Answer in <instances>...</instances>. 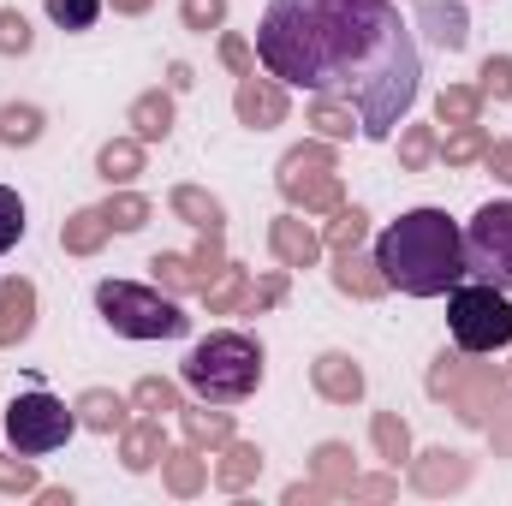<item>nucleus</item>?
<instances>
[{
  "instance_id": "9",
  "label": "nucleus",
  "mask_w": 512,
  "mask_h": 506,
  "mask_svg": "<svg viewBox=\"0 0 512 506\" xmlns=\"http://www.w3.org/2000/svg\"><path fill=\"white\" fill-rule=\"evenodd\" d=\"M429 393L435 399H453V411L465 417V423H489V411H495V399H501V376L495 370H483V364H465L459 352L447 358H435V370H429Z\"/></svg>"
},
{
  "instance_id": "22",
  "label": "nucleus",
  "mask_w": 512,
  "mask_h": 506,
  "mask_svg": "<svg viewBox=\"0 0 512 506\" xmlns=\"http://www.w3.org/2000/svg\"><path fill=\"white\" fill-rule=\"evenodd\" d=\"M423 459H429V465L411 471V483H417L423 495H441V489H465V483H471V465H465L459 453L441 447V453H423Z\"/></svg>"
},
{
  "instance_id": "30",
  "label": "nucleus",
  "mask_w": 512,
  "mask_h": 506,
  "mask_svg": "<svg viewBox=\"0 0 512 506\" xmlns=\"http://www.w3.org/2000/svg\"><path fill=\"white\" fill-rule=\"evenodd\" d=\"M185 262H191V286L209 292V286L227 274V239H221V233H203V245L185 256Z\"/></svg>"
},
{
  "instance_id": "29",
  "label": "nucleus",
  "mask_w": 512,
  "mask_h": 506,
  "mask_svg": "<svg viewBox=\"0 0 512 506\" xmlns=\"http://www.w3.org/2000/svg\"><path fill=\"white\" fill-rule=\"evenodd\" d=\"M477 114H483V90H471V84H447L435 96V120L441 126H471Z\"/></svg>"
},
{
  "instance_id": "16",
  "label": "nucleus",
  "mask_w": 512,
  "mask_h": 506,
  "mask_svg": "<svg viewBox=\"0 0 512 506\" xmlns=\"http://www.w3.org/2000/svg\"><path fill=\"white\" fill-rule=\"evenodd\" d=\"M417 24H423L429 42L447 48V54H459V48L471 42V24H465V6H459V0H429V6L417 12Z\"/></svg>"
},
{
  "instance_id": "13",
  "label": "nucleus",
  "mask_w": 512,
  "mask_h": 506,
  "mask_svg": "<svg viewBox=\"0 0 512 506\" xmlns=\"http://www.w3.org/2000/svg\"><path fill=\"white\" fill-rule=\"evenodd\" d=\"M310 381H316V393H322L328 405H358V399H364V370H358L346 352H322V358L310 364Z\"/></svg>"
},
{
  "instance_id": "4",
  "label": "nucleus",
  "mask_w": 512,
  "mask_h": 506,
  "mask_svg": "<svg viewBox=\"0 0 512 506\" xmlns=\"http://www.w3.org/2000/svg\"><path fill=\"white\" fill-rule=\"evenodd\" d=\"M96 310L114 334L126 340H179L191 328V316L173 304V292L161 286H137V280H102L96 286Z\"/></svg>"
},
{
  "instance_id": "46",
  "label": "nucleus",
  "mask_w": 512,
  "mask_h": 506,
  "mask_svg": "<svg viewBox=\"0 0 512 506\" xmlns=\"http://www.w3.org/2000/svg\"><path fill=\"white\" fill-rule=\"evenodd\" d=\"M393 489H399L393 477H352V489H346V495H352V501H387Z\"/></svg>"
},
{
  "instance_id": "10",
  "label": "nucleus",
  "mask_w": 512,
  "mask_h": 506,
  "mask_svg": "<svg viewBox=\"0 0 512 506\" xmlns=\"http://www.w3.org/2000/svg\"><path fill=\"white\" fill-rule=\"evenodd\" d=\"M233 108H239V120L251 131H268L286 120V90H280V78H239V96H233Z\"/></svg>"
},
{
  "instance_id": "7",
  "label": "nucleus",
  "mask_w": 512,
  "mask_h": 506,
  "mask_svg": "<svg viewBox=\"0 0 512 506\" xmlns=\"http://www.w3.org/2000/svg\"><path fill=\"white\" fill-rule=\"evenodd\" d=\"M72 429H78V411H72L66 399L42 393V387L18 393V399L6 405V441H12V453H24V459H42V453L66 447Z\"/></svg>"
},
{
  "instance_id": "2",
  "label": "nucleus",
  "mask_w": 512,
  "mask_h": 506,
  "mask_svg": "<svg viewBox=\"0 0 512 506\" xmlns=\"http://www.w3.org/2000/svg\"><path fill=\"white\" fill-rule=\"evenodd\" d=\"M387 286L405 298H447L471 268H465V233L447 221V209H411L376 239Z\"/></svg>"
},
{
  "instance_id": "31",
  "label": "nucleus",
  "mask_w": 512,
  "mask_h": 506,
  "mask_svg": "<svg viewBox=\"0 0 512 506\" xmlns=\"http://www.w3.org/2000/svg\"><path fill=\"white\" fill-rule=\"evenodd\" d=\"M36 137H42V108H30V102H6L0 108V143L30 149Z\"/></svg>"
},
{
  "instance_id": "39",
  "label": "nucleus",
  "mask_w": 512,
  "mask_h": 506,
  "mask_svg": "<svg viewBox=\"0 0 512 506\" xmlns=\"http://www.w3.org/2000/svg\"><path fill=\"white\" fill-rule=\"evenodd\" d=\"M286 274H292V268H268L262 280H251V292H245V310H251V316L274 310V304L286 298Z\"/></svg>"
},
{
  "instance_id": "12",
  "label": "nucleus",
  "mask_w": 512,
  "mask_h": 506,
  "mask_svg": "<svg viewBox=\"0 0 512 506\" xmlns=\"http://www.w3.org/2000/svg\"><path fill=\"white\" fill-rule=\"evenodd\" d=\"M268 251H274L280 268H310L322 256V233L304 227L298 215H280V221H268Z\"/></svg>"
},
{
  "instance_id": "17",
  "label": "nucleus",
  "mask_w": 512,
  "mask_h": 506,
  "mask_svg": "<svg viewBox=\"0 0 512 506\" xmlns=\"http://www.w3.org/2000/svg\"><path fill=\"white\" fill-rule=\"evenodd\" d=\"M167 209H173L185 227H197V233H227V209H221V203H215L203 185H173Z\"/></svg>"
},
{
  "instance_id": "34",
  "label": "nucleus",
  "mask_w": 512,
  "mask_h": 506,
  "mask_svg": "<svg viewBox=\"0 0 512 506\" xmlns=\"http://www.w3.org/2000/svg\"><path fill=\"white\" fill-rule=\"evenodd\" d=\"M245 292H251V274L239 268V262H227V274L203 292L209 298V316H227V310H245Z\"/></svg>"
},
{
  "instance_id": "32",
  "label": "nucleus",
  "mask_w": 512,
  "mask_h": 506,
  "mask_svg": "<svg viewBox=\"0 0 512 506\" xmlns=\"http://www.w3.org/2000/svg\"><path fill=\"white\" fill-rule=\"evenodd\" d=\"M483 149H489V131L471 120V126H453V137H447L435 155H441L447 167H471V161H483Z\"/></svg>"
},
{
  "instance_id": "45",
  "label": "nucleus",
  "mask_w": 512,
  "mask_h": 506,
  "mask_svg": "<svg viewBox=\"0 0 512 506\" xmlns=\"http://www.w3.org/2000/svg\"><path fill=\"white\" fill-rule=\"evenodd\" d=\"M221 60H227V72H239V78H251L256 72V48L245 42V36H233V30L221 36Z\"/></svg>"
},
{
  "instance_id": "25",
  "label": "nucleus",
  "mask_w": 512,
  "mask_h": 506,
  "mask_svg": "<svg viewBox=\"0 0 512 506\" xmlns=\"http://www.w3.org/2000/svg\"><path fill=\"white\" fill-rule=\"evenodd\" d=\"M96 173H102L108 185H131V179L143 173V143H137V137H114V143H102Z\"/></svg>"
},
{
  "instance_id": "19",
  "label": "nucleus",
  "mask_w": 512,
  "mask_h": 506,
  "mask_svg": "<svg viewBox=\"0 0 512 506\" xmlns=\"http://www.w3.org/2000/svg\"><path fill=\"white\" fill-rule=\"evenodd\" d=\"M173 131V90H143L131 102V137L137 143H161Z\"/></svg>"
},
{
  "instance_id": "40",
  "label": "nucleus",
  "mask_w": 512,
  "mask_h": 506,
  "mask_svg": "<svg viewBox=\"0 0 512 506\" xmlns=\"http://www.w3.org/2000/svg\"><path fill=\"white\" fill-rule=\"evenodd\" d=\"M48 18L60 30H90L102 18V0H48Z\"/></svg>"
},
{
  "instance_id": "37",
  "label": "nucleus",
  "mask_w": 512,
  "mask_h": 506,
  "mask_svg": "<svg viewBox=\"0 0 512 506\" xmlns=\"http://www.w3.org/2000/svg\"><path fill=\"white\" fill-rule=\"evenodd\" d=\"M429 161H435V131L429 126H405L399 131V167H405V173H423Z\"/></svg>"
},
{
  "instance_id": "1",
  "label": "nucleus",
  "mask_w": 512,
  "mask_h": 506,
  "mask_svg": "<svg viewBox=\"0 0 512 506\" xmlns=\"http://www.w3.org/2000/svg\"><path fill=\"white\" fill-rule=\"evenodd\" d=\"M256 60L280 84H304L358 114L370 143H387L417 102L423 54L393 0H268Z\"/></svg>"
},
{
  "instance_id": "49",
  "label": "nucleus",
  "mask_w": 512,
  "mask_h": 506,
  "mask_svg": "<svg viewBox=\"0 0 512 506\" xmlns=\"http://www.w3.org/2000/svg\"><path fill=\"white\" fill-rule=\"evenodd\" d=\"M155 0H114V12H126V18H137V12H149Z\"/></svg>"
},
{
  "instance_id": "42",
  "label": "nucleus",
  "mask_w": 512,
  "mask_h": 506,
  "mask_svg": "<svg viewBox=\"0 0 512 506\" xmlns=\"http://www.w3.org/2000/svg\"><path fill=\"white\" fill-rule=\"evenodd\" d=\"M179 18H185V30H221L227 24V0H179Z\"/></svg>"
},
{
  "instance_id": "6",
  "label": "nucleus",
  "mask_w": 512,
  "mask_h": 506,
  "mask_svg": "<svg viewBox=\"0 0 512 506\" xmlns=\"http://www.w3.org/2000/svg\"><path fill=\"white\" fill-rule=\"evenodd\" d=\"M274 185H280V197H286L292 209H304V215H334V209L346 203L340 161H334L328 137H322V143H298V149H286Z\"/></svg>"
},
{
  "instance_id": "15",
  "label": "nucleus",
  "mask_w": 512,
  "mask_h": 506,
  "mask_svg": "<svg viewBox=\"0 0 512 506\" xmlns=\"http://www.w3.org/2000/svg\"><path fill=\"white\" fill-rule=\"evenodd\" d=\"M334 286L346 298H382L387 292V274L376 256H358V251H334Z\"/></svg>"
},
{
  "instance_id": "43",
  "label": "nucleus",
  "mask_w": 512,
  "mask_h": 506,
  "mask_svg": "<svg viewBox=\"0 0 512 506\" xmlns=\"http://www.w3.org/2000/svg\"><path fill=\"white\" fill-rule=\"evenodd\" d=\"M30 18L24 12H12V6H0V54H30Z\"/></svg>"
},
{
  "instance_id": "26",
  "label": "nucleus",
  "mask_w": 512,
  "mask_h": 506,
  "mask_svg": "<svg viewBox=\"0 0 512 506\" xmlns=\"http://www.w3.org/2000/svg\"><path fill=\"white\" fill-rule=\"evenodd\" d=\"M352 477H358V471H352V447H346V441H322V447H316V483H322L328 495H346Z\"/></svg>"
},
{
  "instance_id": "24",
  "label": "nucleus",
  "mask_w": 512,
  "mask_h": 506,
  "mask_svg": "<svg viewBox=\"0 0 512 506\" xmlns=\"http://www.w3.org/2000/svg\"><path fill=\"white\" fill-rule=\"evenodd\" d=\"M256 471H262L256 441H227V447H221V465H215V483L239 495V489H251V483H256Z\"/></svg>"
},
{
  "instance_id": "33",
  "label": "nucleus",
  "mask_w": 512,
  "mask_h": 506,
  "mask_svg": "<svg viewBox=\"0 0 512 506\" xmlns=\"http://www.w3.org/2000/svg\"><path fill=\"white\" fill-rule=\"evenodd\" d=\"M364 233H370V215L340 203V209H334V221H328V233H322V245H328V251H358V245H364Z\"/></svg>"
},
{
  "instance_id": "41",
  "label": "nucleus",
  "mask_w": 512,
  "mask_h": 506,
  "mask_svg": "<svg viewBox=\"0 0 512 506\" xmlns=\"http://www.w3.org/2000/svg\"><path fill=\"white\" fill-rule=\"evenodd\" d=\"M42 483H36V465L24 459V453H12V459H0V495H36Z\"/></svg>"
},
{
  "instance_id": "8",
  "label": "nucleus",
  "mask_w": 512,
  "mask_h": 506,
  "mask_svg": "<svg viewBox=\"0 0 512 506\" xmlns=\"http://www.w3.org/2000/svg\"><path fill=\"white\" fill-rule=\"evenodd\" d=\"M465 268L512 292V203H483L465 227Z\"/></svg>"
},
{
  "instance_id": "18",
  "label": "nucleus",
  "mask_w": 512,
  "mask_h": 506,
  "mask_svg": "<svg viewBox=\"0 0 512 506\" xmlns=\"http://www.w3.org/2000/svg\"><path fill=\"white\" fill-rule=\"evenodd\" d=\"M161 453H167L161 417H143V423H126V429H120V465H126V471H149V465H161Z\"/></svg>"
},
{
  "instance_id": "11",
  "label": "nucleus",
  "mask_w": 512,
  "mask_h": 506,
  "mask_svg": "<svg viewBox=\"0 0 512 506\" xmlns=\"http://www.w3.org/2000/svg\"><path fill=\"white\" fill-rule=\"evenodd\" d=\"M36 328V286L24 274L0 280V346H24Z\"/></svg>"
},
{
  "instance_id": "14",
  "label": "nucleus",
  "mask_w": 512,
  "mask_h": 506,
  "mask_svg": "<svg viewBox=\"0 0 512 506\" xmlns=\"http://www.w3.org/2000/svg\"><path fill=\"white\" fill-rule=\"evenodd\" d=\"M78 429H96V435H120L131 423V399L120 393H108V387H90V393H78Z\"/></svg>"
},
{
  "instance_id": "21",
  "label": "nucleus",
  "mask_w": 512,
  "mask_h": 506,
  "mask_svg": "<svg viewBox=\"0 0 512 506\" xmlns=\"http://www.w3.org/2000/svg\"><path fill=\"white\" fill-rule=\"evenodd\" d=\"M179 423H185V441L191 447H227L233 441V417L221 405L215 411L209 405H179Z\"/></svg>"
},
{
  "instance_id": "3",
  "label": "nucleus",
  "mask_w": 512,
  "mask_h": 506,
  "mask_svg": "<svg viewBox=\"0 0 512 506\" xmlns=\"http://www.w3.org/2000/svg\"><path fill=\"white\" fill-rule=\"evenodd\" d=\"M179 381L203 399V405H239L262 387V346L251 334H209L185 352Z\"/></svg>"
},
{
  "instance_id": "20",
  "label": "nucleus",
  "mask_w": 512,
  "mask_h": 506,
  "mask_svg": "<svg viewBox=\"0 0 512 506\" xmlns=\"http://www.w3.org/2000/svg\"><path fill=\"white\" fill-rule=\"evenodd\" d=\"M161 477H167V489L179 495V501H191L203 483H209V465H203V447H173V453H161Z\"/></svg>"
},
{
  "instance_id": "44",
  "label": "nucleus",
  "mask_w": 512,
  "mask_h": 506,
  "mask_svg": "<svg viewBox=\"0 0 512 506\" xmlns=\"http://www.w3.org/2000/svg\"><path fill=\"white\" fill-rule=\"evenodd\" d=\"M18 239H24V203H18V191L0 185V256L12 251Z\"/></svg>"
},
{
  "instance_id": "27",
  "label": "nucleus",
  "mask_w": 512,
  "mask_h": 506,
  "mask_svg": "<svg viewBox=\"0 0 512 506\" xmlns=\"http://www.w3.org/2000/svg\"><path fill=\"white\" fill-rule=\"evenodd\" d=\"M370 441H376V453H382L387 465H405L411 459V429H405L399 411H376L370 417Z\"/></svg>"
},
{
  "instance_id": "38",
  "label": "nucleus",
  "mask_w": 512,
  "mask_h": 506,
  "mask_svg": "<svg viewBox=\"0 0 512 506\" xmlns=\"http://www.w3.org/2000/svg\"><path fill=\"white\" fill-rule=\"evenodd\" d=\"M477 78H483V84H477L483 102H512V54H489Z\"/></svg>"
},
{
  "instance_id": "28",
  "label": "nucleus",
  "mask_w": 512,
  "mask_h": 506,
  "mask_svg": "<svg viewBox=\"0 0 512 506\" xmlns=\"http://www.w3.org/2000/svg\"><path fill=\"white\" fill-rule=\"evenodd\" d=\"M304 126H316V137L334 143V137H352V131H358V114H352L346 102H334V96H316L310 114H304ZM358 137H364V131H358Z\"/></svg>"
},
{
  "instance_id": "35",
  "label": "nucleus",
  "mask_w": 512,
  "mask_h": 506,
  "mask_svg": "<svg viewBox=\"0 0 512 506\" xmlns=\"http://www.w3.org/2000/svg\"><path fill=\"white\" fill-rule=\"evenodd\" d=\"M131 411H143V417H167V411H179V387L161 376H143L131 387Z\"/></svg>"
},
{
  "instance_id": "5",
  "label": "nucleus",
  "mask_w": 512,
  "mask_h": 506,
  "mask_svg": "<svg viewBox=\"0 0 512 506\" xmlns=\"http://www.w3.org/2000/svg\"><path fill=\"white\" fill-rule=\"evenodd\" d=\"M447 328H453V340H459V352H471V358H489V352H507L512 346V304L501 286H489V280H459L453 292H447Z\"/></svg>"
},
{
  "instance_id": "48",
  "label": "nucleus",
  "mask_w": 512,
  "mask_h": 506,
  "mask_svg": "<svg viewBox=\"0 0 512 506\" xmlns=\"http://www.w3.org/2000/svg\"><path fill=\"white\" fill-rule=\"evenodd\" d=\"M191 84H197V78H191V66H173V72H167V90H173V96H179V90H191Z\"/></svg>"
},
{
  "instance_id": "47",
  "label": "nucleus",
  "mask_w": 512,
  "mask_h": 506,
  "mask_svg": "<svg viewBox=\"0 0 512 506\" xmlns=\"http://www.w3.org/2000/svg\"><path fill=\"white\" fill-rule=\"evenodd\" d=\"M483 161H489V173H495L501 185H512V143H489Z\"/></svg>"
},
{
  "instance_id": "23",
  "label": "nucleus",
  "mask_w": 512,
  "mask_h": 506,
  "mask_svg": "<svg viewBox=\"0 0 512 506\" xmlns=\"http://www.w3.org/2000/svg\"><path fill=\"white\" fill-rule=\"evenodd\" d=\"M108 215L102 209H78V215H66V227H60V245L72 256H96L102 245H108Z\"/></svg>"
},
{
  "instance_id": "36",
  "label": "nucleus",
  "mask_w": 512,
  "mask_h": 506,
  "mask_svg": "<svg viewBox=\"0 0 512 506\" xmlns=\"http://www.w3.org/2000/svg\"><path fill=\"white\" fill-rule=\"evenodd\" d=\"M102 215H108L114 233H137V227H149V197H137V191H114V197L102 203Z\"/></svg>"
}]
</instances>
